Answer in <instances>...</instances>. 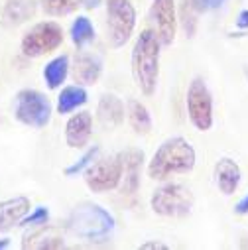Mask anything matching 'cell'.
Wrapping results in <instances>:
<instances>
[{"instance_id":"cell-18","label":"cell","mask_w":248,"mask_h":250,"mask_svg":"<svg viewBox=\"0 0 248 250\" xmlns=\"http://www.w3.org/2000/svg\"><path fill=\"white\" fill-rule=\"evenodd\" d=\"M67 75H69V57L67 55L53 57L43 67V79H45V85L49 89H59L65 83Z\"/></svg>"},{"instance_id":"cell-16","label":"cell","mask_w":248,"mask_h":250,"mask_svg":"<svg viewBox=\"0 0 248 250\" xmlns=\"http://www.w3.org/2000/svg\"><path fill=\"white\" fill-rule=\"evenodd\" d=\"M36 14V2L34 0H6L2 8V26L14 28L24 22H28Z\"/></svg>"},{"instance_id":"cell-4","label":"cell","mask_w":248,"mask_h":250,"mask_svg":"<svg viewBox=\"0 0 248 250\" xmlns=\"http://www.w3.org/2000/svg\"><path fill=\"white\" fill-rule=\"evenodd\" d=\"M152 211L162 217H185L193 209V193L181 183H165L150 199Z\"/></svg>"},{"instance_id":"cell-13","label":"cell","mask_w":248,"mask_h":250,"mask_svg":"<svg viewBox=\"0 0 248 250\" xmlns=\"http://www.w3.org/2000/svg\"><path fill=\"white\" fill-rule=\"evenodd\" d=\"M122 162V193L124 195H134L138 185H140V166L144 162V152L140 150H126L118 154Z\"/></svg>"},{"instance_id":"cell-27","label":"cell","mask_w":248,"mask_h":250,"mask_svg":"<svg viewBox=\"0 0 248 250\" xmlns=\"http://www.w3.org/2000/svg\"><path fill=\"white\" fill-rule=\"evenodd\" d=\"M193 6L197 8V12H207V10H215L219 8L225 0H191Z\"/></svg>"},{"instance_id":"cell-12","label":"cell","mask_w":248,"mask_h":250,"mask_svg":"<svg viewBox=\"0 0 248 250\" xmlns=\"http://www.w3.org/2000/svg\"><path fill=\"white\" fill-rule=\"evenodd\" d=\"M30 209H32V203L24 195L0 201V232H8L14 227H18L22 219L30 213Z\"/></svg>"},{"instance_id":"cell-24","label":"cell","mask_w":248,"mask_h":250,"mask_svg":"<svg viewBox=\"0 0 248 250\" xmlns=\"http://www.w3.org/2000/svg\"><path fill=\"white\" fill-rule=\"evenodd\" d=\"M97 156H99V146H93L91 150H87L75 164H71L69 167H65V175H69V177H73V175H79L81 171H85L95 160H97Z\"/></svg>"},{"instance_id":"cell-29","label":"cell","mask_w":248,"mask_h":250,"mask_svg":"<svg viewBox=\"0 0 248 250\" xmlns=\"http://www.w3.org/2000/svg\"><path fill=\"white\" fill-rule=\"evenodd\" d=\"M234 211L238 213V215H246L248 213V193L236 203V207H234Z\"/></svg>"},{"instance_id":"cell-19","label":"cell","mask_w":248,"mask_h":250,"mask_svg":"<svg viewBox=\"0 0 248 250\" xmlns=\"http://www.w3.org/2000/svg\"><path fill=\"white\" fill-rule=\"evenodd\" d=\"M87 91L83 89V85H69L57 97V112L59 114H69L75 108L83 106L87 103Z\"/></svg>"},{"instance_id":"cell-32","label":"cell","mask_w":248,"mask_h":250,"mask_svg":"<svg viewBox=\"0 0 248 250\" xmlns=\"http://www.w3.org/2000/svg\"><path fill=\"white\" fill-rule=\"evenodd\" d=\"M10 246V238H0V250H4Z\"/></svg>"},{"instance_id":"cell-26","label":"cell","mask_w":248,"mask_h":250,"mask_svg":"<svg viewBox=\"0 0 248 250\" xmlns=\"http://www.w3.org/2000/svg\"><path fill=\"white\" fill-rule=\"evenodd\" d=\"M30 238H40V236H38L36 232L24 236V240H30ZM40 240H41V242H36L32 248H63V246H65V242L61 240V238H57V236H41Z\"/></svg>"},{"instance_id":"cell-2","label":"cell","mask_w":248,"mask_h":250,"mask_svg":"<svg viewBox=\"0 0 248 250\" xmlns=\"http://www.w3.org/2000/svg\"><path fill=\"white\" fill-rule=\"evenodd\" d=\"M160 40L154 30H144L132 49V75L138 83V89L152 97L158 87L160 77Z\"/></svg>"},{"instance_id":"cell-30","label":"cell","mask_w":248,"mask_h":250,"mask_svg":"<svg viewBox=\"0 0 248 250\" xmlns=\"http://www.w3.org/2000/svg\"><path fill=\"white\" fill-rule=\"evenodd\" d=\"M236 28H240V30H246V28H248V10H242V12L238 14V18H236Z\"/></svg>"},{"instance_id":"cell-15","label":"cell","mask_w":248,"mask_h":250,"mask_svg":"<svg viewBox=\"0 0 248 250\" xmlns=\"http://www.w3.org/2000/svg\"><path fill=\"white\" fill-rule=\"evenodd\" d=\"M99 122L106 130H114L124 122V103L116 95H103L99 101Z\"/></svg>"},{"instance_id":"cell-23","label":"cell","mask_w":248,"mask_h":250,"mask_svg":"<svg viewBox=\"0 0 248 250\" xmlns=\"http://www.w3.org/2000/svg\"><path fill=\"white\" fill-rule=\"evenodd\" d=\"M179 10H181V26H183V32L187 34V38H193L195 36V30H197V8L193 6L191 0H183Z\"/></svg>"},{"instance_id":"cell-7","label":"cell","mask_w":248,"mask_h":250,"mask_svg":"<svg viewBox=\"0 0 248 250\" xmlns=\"http://www.w3.org/2000/svg\"><path fill=\"white\" fill-rule=\"evenodd\" d=\"M63 43V30L57 22H40L30 28L20 43V49L26 57H41L49 51H55Z\"/></svg>"},{"instance_id":"cell-17","label":"cell","mask_w":248,"mask_h":250,"mask_svg":"<svg viewBox=\"0 0 248 250\" xmlns=\"http://www.w3.org/2000/svg\"><path fill=\"white\" fill-rule=\"evenodd\" d=\"M215 177H217V185L221 193L232 195L240 183V167L230 158H221L215 166Z\"/></svg>"},{"instance_id":"cell-6","label":"cell","mask_w":248,"mask_h":250,"mask_svg":"<svg viewBox=\"0 0 248 250\" xmlns=\"http://www.w3.org/2000/svg\"><path fill=\"white\" fill-rule=\"evenodd\" d=\"M108 42L112 47H122L132 38L136 28V10L130 0H108L106 4Z\"/></svg>"},{"instance_id":"cell-1","label":"cell","mask_w":248,"mask_h":250,"mask_svg":"<svg viewBox=\"0 0 248 250\" xmlns=\"http://www.w3.org/2000/svg\"><path fill=\"white\" fill-rule=\"evenodd\" d=\"M197 154L195 148L181 136L167 138L152 156L148 164V175L152 179L164 181L175 173H189L195 167Z\"/></svg>"},{"instance_id":"cell-11","label":"cell","mask_w":248,"mask_h":250,"mask_svg":"<svg viewBox=\"0 0 248 250\" xmlns=\"http://www.w3.org/2000/svg\"><path fill=\"white\" fill-rule=\"evenodd\" d=\"M93 134V116L91 112L83 110L73 114L65 124V142L69 148H85Z\"/></svg>"},{"instance_id":"cell-5","label":"cell","mask_w":248,"mask_h":250,"mask_svg":"<svg viewBox=\"0 0 248 250\" xmlns=\"http://www.w3.org/2000/svg\"><path fill=\"white\" fill-rule=\"evenodd\" d=\"M14 116L18 122L30 128H43L51 118V103L49 99L36 89H22L16 95Z\"/></svg>"},{"instance_id":"cell-14","label":"cell","mask_w":248,"mask_h":250,"mask_svg":"<svg viewBox=\"0 0 248 250\" xmlns=\"http://www.w3.org/2000/svg\"><path fill=\"white\" fill-rule=\"evenodd\" d=\"M73 79L75 83L79 85H95L103 73V63L101 59L91 55V53H85V51H79L73 59Z\"/></svg>"},{"instance_id":"cell-28","label":"cell","mask_w":248,"mask_h":250,"mask_svg":"<svg viewBox=\"0 0 248 250\" xmlns=\"http://www.w3.org/2000/svg\"><path fill=\"white\" fill-rule=\"evenodd\" d=\"M140 250H169V246L160 240H150V242L140 244Z\"/></svg>"},{"instance_id":"cell-22","label":"cell","mask_w":248,"mask_h":250,"mask_svg":"<svg viewBox=\"0 0 248 250\" xmlns=\"http://www.w3.org/2000/svg\"><path fill=\"white\" fill-rule=\"evenodd\" d=\"M40 4L47 16H67L79 8L81 0H40Z\"/></svg>"},{"instance_id":"cell-33","label":"cell","mask_w":248,"mask_h":250,"mask_svg":"<svg viewBox=\"0 0 248 250\" xmlns=\"http://www.w3.org/2000/svg\"><path fill=\"white\" fill-rule=\"evenodd\" d=\"M246 75H248V67H246Z\"/></svg>"},{"instance_id":"cell-3","label":"cell","mask_w":248,"mask_h":250,"mask_svg":"<svg viewBox=\"0 0 248 250\" xmlns=\"http://www.w3.org/2000/svg\"><path fill=\"white\" fill-rule=\"evenodd\" d=\"M69 230L83 238V240H104L114 230V219L112 215L95 203H81L71 211L69 217Z\"/></svg>"},{"instance_id":"cell-31","label":"cell","mask_w":248,"mask_h":250,"mask_svg":"<svg viewBox=\"0 0 248 250\" xmlns=\"http://www.w3.org/2000/svg\"><path fill=\"white\" fill-rule=\"evenodd\" d=\"M81 4L87 8V10H95L101 6V0H81Z\"/></svg>"},{"instance_id":"cell-8","label":"cell","mask_w":248,"mask_h":250,"mask_svg":"<svg viewBox=\"0 0 248 250\" xmlns=\"http://www.w3.org/2000/svg\"><path fill=\"white\" fill-rule=\"evenodd\" d=\"M187 114L199 132H207L213 126V97L207 83L195 77L187 89Z\"/></svg>"},{"instance_id":"cell-10","label":"cell","mask_w":248,"mask_h":250,"mask_svg":"<svg viewBox=\"0 0 248 250\" xmlns=\"http://www.w3.org/2000/svg\"><path fill=\"white\" fill-rule=\"evenodd\" d=\"M150 20L154 24V32L162 45H171L175 40V0H154L150 8Z\"/></svg>"},{"instance_id":"cell-21","label":"cell","mask_w":248,"mask_h":250,"mask_svg":"<svg viewBox=\"0 0 248 250\" xmlns=\"http://www.w3.org/2000/svg\"><path fill=\"white\" fill-rule=\"evenodd\" d=\"M71 40L77 47H83L95 40V28L87 16H79L71 24Z\"/></svg>"},{"instance_id":"cell-25","label":"cell","mask_w":248,"mask_h":250,"mask_svg":"<svg viewBox=\"0 0 248 250\" xmlns=\"http://www.w3.org/2000/svg\"><path fill=\"white\" fill-rule=\"evenodd\" d=\"M47 219H49V211L45 209V207H38V209H34L32 213H28L24 219H22V227H43L45 223H47Z\"/></svg>"},{"instance_id":"cell-20","label":"cell","mask_w":248,"mask_h":250,"mask_svg":"<svg viewBox=\"0 0 248 250\" xmlns=\"http://www.w3.org/2000/svg\"><path fill=\"white\" fill-rule=\"evenodd\" d=\"M128 122L136 134H150L152 130V116L148 108L136 99L128 101Z\"/></svg>"},{"instance_id":"cell-9","label":"cell","mask_w":248,"mask_h":250,"mask_svg":"<svg viewBox=\"0 0 248 250\" xmlns=\"http://www.w3.org/2000/svg\"><path fill=\"white\" fill-rule=\"evenodd\" d=\"M120 181H122V162L118 156L95 160L85 169V183L95 193L116 189Z\"/></svg>"}]
</instances>
